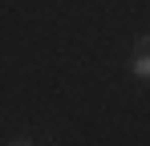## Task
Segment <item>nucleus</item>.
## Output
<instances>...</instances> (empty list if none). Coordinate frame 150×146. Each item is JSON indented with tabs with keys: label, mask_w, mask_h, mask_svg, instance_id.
<instances>
[{
	"label": "nucleus",
	"mask_w": 150,
	"mask_h": 146,
	"mask_svg": "<svg viewBox=\"0 0 150 146\" xmlns=\"http://www.w3.org/2000/svg\"><path fill=\"white\" fill-rule=\"evenodd\" d=\"M134 77H150V37H138L134 45Z\"/></svg>",
	"instance_id": "obj_1"
},
{
	"label": "nucleus",
	"mask_w": 150,
	"mask_h": 146,
	"mask_svg": "<svg viewBox=\"0 0 150 146\" xmlns=\"http://www.w3.org/2000/svg\"><path fill=\"white\" fill-rule=\"evenodd\" d=\"M8 146H33V142H8Z\"/></svg>",
	"instance_id": "obj_2"
}]
</instances>
